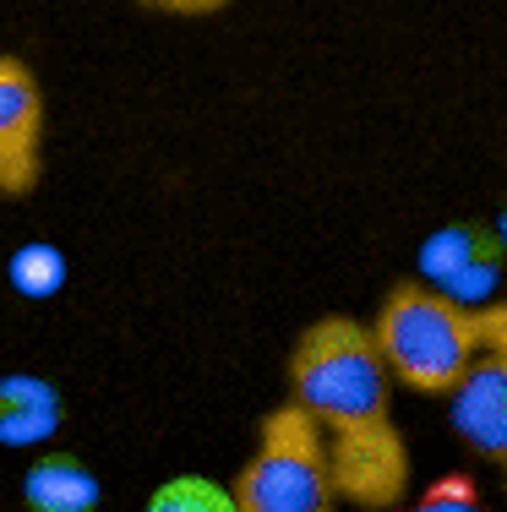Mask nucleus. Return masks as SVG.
<instances>
[{
	"label": "nucleus",
	"instance_id": "1",
	"mask_svg": "<svg viewBox=\"0 0 507 512\" xmlns=\"http://www.w3.org/2000/svg\"><path fill=\"white\" fill-rule=\"evenodd\" d=\"M371 333L393 371V387L448 398L480 355L507 349V300L464 306L420 278H404L388 289Z\"/></svg>",
	"mask_w": 507,
	"mask_h": 512
},
{
	"label": "nucleus",
	"instance_id": "8",
	"mask_svg": "<svg viewBox=\"0 0 507 512\" xmlns=\"http://www.w3.org/2000/svg\"><path fill=\"white\" fill-rule=\"evenodd\" d=\"M17 502H22V512H99L104 485L88 469V458L66 453V447H44L22 469Z\"/></svg>",
	"mask_w": 507,
	"mask_h": 512
},
{
	"label": "nucleus",
	"instance_id": "5",
	"mask_svg": "<svg viewBox=\"0 0 507 512\" xmlns=\"http://www.w3.org/2000/svg\"><path fill=\"white\" fill-rule=\"evenodd\" d=\"M44 82L22 55L0 50V197H28L44 175Z\"/></svg>",
	"mask_w": 507,
	"mask_h": 512
},
{
	"label": "nucleus",
	"instance_id": "14",
	"mask_svg": "<svg viewBox=\"0 0 507 512\" xmlns=\"http://www.w3.org/2000/svg\"><path fill=\"white\" fill-rule=\"evenodd\" d=\"M491 229H497V240L507 246V197H502V207H497V218H491Z\"/></svg>",
	"mask_w": 507,
	"mask_h": 512
},
{
	"label": "nucleus",
	"instance_id": "6",
	"mask_svg": "<svg viewBox=\"0 0 507 512\" xmlns=\"http://www.w3.org/2000/svg\"><path fill=\"white\" fill-rule=\"evenodd\" d=\"M507 267V246L497 240L491 224H448L420 246V284L442 289V295L480 306V300H497V278Z\"/></svg>",
	"mask_w": 507,
	"mask_h": 512
},
{
	"label": "nucleus",
	"instance_id": "11",
	"mask_svg": "<svg viewBox=\"0 0 507 512\" xmlns=\"http://www.w3.org/2000/svg\"><path fill=\"white\" fill-rule=\"evenodd\" d=\"M11 289L28 300H55L60 284H66V256H60V246H50V240H28V246H17V256H11L6 267Z\"/></svg>",
	"mask_w": 507,
	"mask_h": 512
},
{
	"label": "nucleus",
	"instance_id": "15",
	"mask_svg": "<svg viewBox=\"0 0 507 512\" xmlns=\"http://www.w3.org/2000/svg\"><path fill=\"white\" fill-rule=\"evenodd\" d=\"M502 480H507V458H502Z\"/></svg>",
	"mask_w": 507,
	"mask_h": 512
},
{
	"label": "nucleus",
	"instance_id": "7",
	"mask_svg": "<svg viewBox=\"0 0 507 512\" xmlns=\"http://www.w3.org/2000/svg\"><path fill=\"white\" fill-rule=\"evenodd\" d=\"M448 420L475 458H507V349L480 355L464 371V382L448 393Z\"/></svg>",
	"mask_w": 507,
	"mask_h": 512
},
{
	"label": "nucleus",
	"instance_id": "9",
	"mask_svg": "<svg viewBox=\"0 0 507 512\" xmlns=\"http://www.w3.org/2000/svg\"><path fill=\"white\" fill-rule=\"evenodd\" d=\"M60 420H66V398L50 376H0V447H44L60 431Z\"/></svg>",
	"mask_w": 507,
	"mask_h": 512
},
{
	"label": "nucleus",
	"instance_id": "13",
	"mask_svg": "<svg viewBox=\"0 0 507 512\" xmlns=\"http://www.w3.org/2000/svg\"><path fill=\"white\" fill-rule=\"evenodd\" d=\"M142 11H159V17H213V11L235 6V0H137Z\"/></svg>",
	"mask_w": 507,
	"mask_h": 512
},
{
	"label": "nucleus",
	"instance_id": "3",
	"mask_svg": "<svg viewBox=\"0 0 507 512\" xmlns=\"http://www.w3.org/2000/svg\"><path fill=\"white\" fill-rule=\"evenodd\" d=\"M235 512H338L328 436L306 409L279 404L257 420V447L229 480Z\"/></svg>",
	"mask_w": 507,
	"mask_h": 512
},
{
	"label": "nucleus",
	"instance_id": "4",
	"mask_svg": "<svg viewBox=\"0 0 507 512\" xmlns=\"http://www.w3.org/2000/svg\"><path fill=\"white\" fill-rule=\"evenodd\" d=\"M328 469L338 502H355L360 512H398L409 496V447L393 420L328 436Z\"/></svg>",
	"mask_w": 507,
	"mask_h": 512
},
{
	"label": "nucleus",
	"instance_id": "2",
	"mask_svg": "<svg viewBox=\"0 0 507 512\" xmlns=\"http://www.w3.org/2000/svg\"><path fill=\"white\" fill-rule=\"evenodd\" d=\"M284 382L289 404L306 409L322 425V436L393 420V371L377 349L371 322H355V316H317L311 327H300L284 360Z\"/></svg>",
	"mask_w": 507,
	"mask_h": 512
},
{
	"label": "nucleus",
	"instance_id": "10",
	"mask_svg": "<svg viewBox=\"0 0 507 512\" xmlns=\"http://www.w3.org/2000/svg\"><path fill=\"white\" fill-rule=\"evenodd\" d=\"M142 512H235V496L208 474H169L148 491Z\"/></svg>",
	"mask_w": 507,
	"mask_h": 512
},
{
	"label": "nucleus",
	"instance_id": "12",
	"mask_svg": "<svg viewBox=\"0 0 507 512\" xmlns=\"http://www.w3.org/2000/svg\"><path fill=\"white\" fill-rule=\"evenodd\" d=\"M398 512H491V507L480 502L475 480H464V474H448V480L426 485V491H420L415 502H404Z\"/></svg>",
	"mask_w": 507,
	"mask_h": 512
}]
</instances>
